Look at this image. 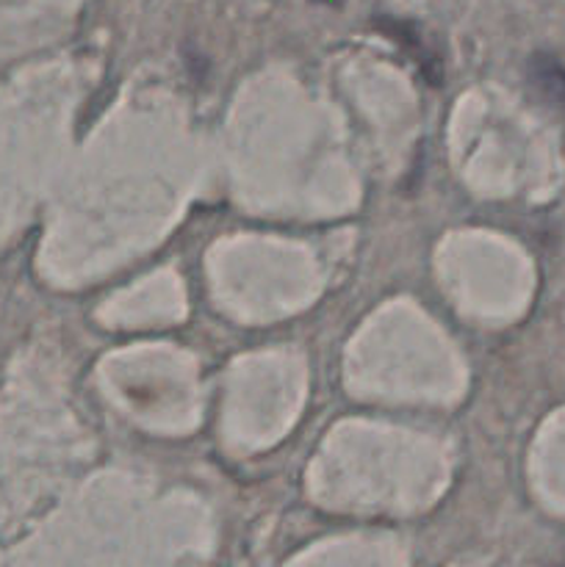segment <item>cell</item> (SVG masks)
Wrapping results in <instances>:
<instances>
[{"label": "cell", "mask_w": 565, "mask_h": 567, "mask_svg": "<svg viewBox=\"0 0 565 567\" xmlns=\"http://www.w3.org/2000/svg\"><path fill=\"white\" fill-rule=\"evenodd\" d=\"M535 83L546 89L548 97L557 105H565V66L554 64V61H537L535 64Z\"/></svg>", "instance_id": "1"}]
</instances>
